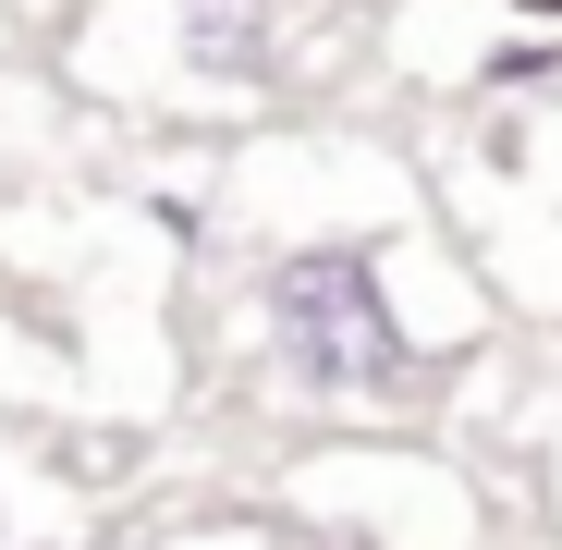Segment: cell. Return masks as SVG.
<instances>
[{"mask_svg": "<svg viewBox=\"0 0 562 550\" xmlns=\"http://www.w3.org/2000/svg\"><path fill=\"white\" fill-rule=\"evenodd\" d=\"M257 330L306 404H404L416 392V330L367 245H294L257 294Z\"/></svg>", "mask_w": 562, "mask_h": 550, "instance_id": "6da1fadb", "label": "cell"}, {"mask_svg": "<svg viewBox=\"0 0 562 550\" xmlns=\"http://www.w3.org/2000/svg\"><path fill=\"white\" fill-rule=\"evenodd\" d=\"M514 13H562V0H514Z\"/></svg>", "mask_w": 562, "mask_h": 550, "instance_id": "7a4b0ae2", "label": "cell"}]
</instances>
